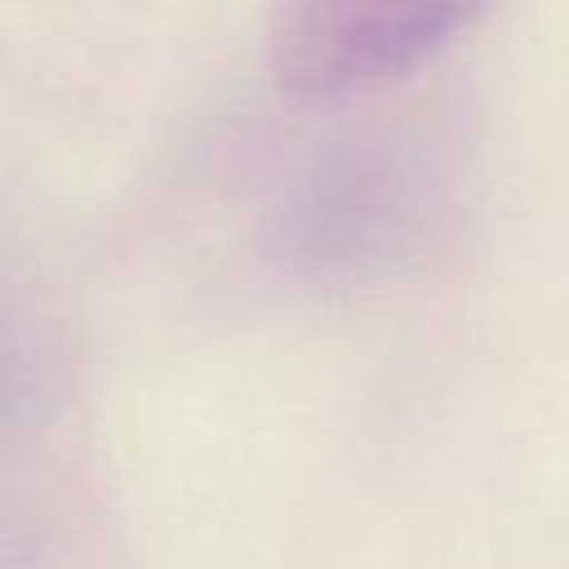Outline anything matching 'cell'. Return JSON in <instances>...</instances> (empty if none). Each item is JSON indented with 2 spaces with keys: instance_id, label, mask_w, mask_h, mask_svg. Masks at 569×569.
I'll return each mask as SVG.
<instances>
[{
  "instance_id": "cell-1",
  "label": "cell",
  "mask_w": 569,
  "mask_h": 569,
  "mask_svg": "<svg viewBox=\"0 0 569 569\" xmlns=\"http://www.w3.org/2000/svg\"><path fill=\"white\" fill-rule=\"evenodd\" d=\"M476 4H391V0H311L284 4L267 27L271 80L293 98H338L396 76H409L436 58L467 22Z\"/></svg>"
}]
</instances>
